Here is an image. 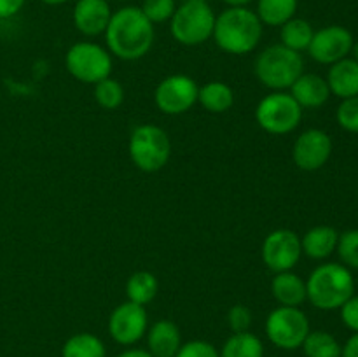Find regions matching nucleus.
I'll return each instance as SVG.
<instances>
[{
  "label": "nucleus",
  "instance_id": "obj_1",
  "mask_svg": "<svg viewBox=\"0 0 358 357\" xmlns=\"http://www.w3.org/2000/svg\"><path fill=\"white\" fill-rule=\"evenodd\" d=\"M103 35L112 56L124 62H136L150 52L156 31L140 7L126 6L112 13Z\"/></svg>",
  "mask_w": 358,
  "mask_h": 357
},
{
  "label": "nucleus",
  "instance_id": "obj_2",
  "mask_svg": "<svg viewBox=\"0 0 358 357\" xmlns=\"http://www.w3.org/2000/svg\"><path fill=\"white\" fill-rule=\"evenodd\" d=\"M264 24L248 7H226L215 18L212 38L227 55L245 56L255 51L262 41Z\"/></svg>",
  "mask_w": 358,
  "mask_h": 357
},
{
  "label": "nucleus",
  "instance_id": "obj_3",
  "mask_svg": "<svg viewBox=\"0 0 358 357\" xmlns=\"http://www.w3.org/2000/svg\"><path fill=\"white\" fill-rule=\"evenodd\" d=\"M355 294L352 270L343 262H324L306 280V301L318 310H339Z\"/></svg>",
  "mask_w": 358,
  "mask_h": 357
},
{
  "label": "nucleus",
  "instance_id": "obj_4",
  "mask_svg": "<svg viewBox=\"0 0 358 357\" xmlns=\"http://www.w3.org/2000/svg\"><path fill=\"white\" fill-rule=\"evenodd\" d=\"M254 72L268 90L287 91L304 74L303 55L283 44L268 46L255 58Z\"/></svg>",
  "mask_w": 358,
  "mask_h": 357
},
{
  "label": "nucleus",
  "instance_id": "obj_5",
  "mask_svg": "<svg viewBox=\"0 0 358 357\" xmlns=\"http://www.w3.org/2000/svg\"><path fill=\"white\" fill-rule=\"evenodd\" d=\"M128 153L133 164L145 174L163 170L171 156V140L156 125H140L129 135Z\"/></svg>",
  "mask_w": 358,
  "mask_h": 357
},
{
  "label": "nucleus",
  "instance_id": "obj_6",
  "mask_svg": "<svg viewBox=\"0 0 358 357\" xmlns=\"http://www.w3.org/2000/svg\"><path fill=\"white\" fill-rule=\"evenodd\" d=\"M217 14L208 2H187L177 7L170 20V34L178 44L194 48L205 44L213 35Z\"/></svg>",
  "mask_w": 358,
  "mask_h": 357
},
{
  "label": "nucleus",
  "instance_id": "obj_7",
  "mask_svg": "<svg viewBox=\"0 0 358 357\" xmlns=\"http://www.w3.org/2000/svg\"><path fill=\"white\" fill-rule=\"evenodd\" d=\"M65 66L70 76L84 84H96L112 74V55L107 48L91 41L70 46L65 55Z\"/></svg>",
  "mask_w": 358,
  "mask_h": 357
},
{
  "label": "nucleus",
  "instance_id": "obj_8",
  "mask_svg": "<svg viewBox=\"0 0 358 357\" xmlns=\"http://www.w3.org/2000/svg\"><path fill=\"white\" fill-rule=\"evenodd\" d=\"M255 121L269 135H287L301 125L303 108L287 91H271L255 107Z\"/></svg>",
  "mask_w": 358,
  "mask_h": 357
},
{
  "label": "nucleus",
  "instance_id": "obj_9",
  "mask_svg": "<svg viewBox=\"0 0 358 357\" xmlns=\"http://www.w3.org/2000/svg\"><path fill=\"white\" fill-rule=\"evenodd\" d=\"M310 331L308 315L299 307H276L266 318V336L282 350L301 349Z\"/></svg>",
  "mask_w": 358,
  "mask_h": 357
},
{
  "label": "nucleus",
  "instance_id": "obj_10",
  "mask_svg": "<svg viewBox=\"0 0 358 357\" xmlns=\"http://www.w3.org/2000/svg\"><path fill=\"white\" fill-rule=\"evenodd\" d=\"M198 83L191 76L171 74L156 86L154 104L163 114L180 115L198 104Z\"/></svg>",
  "mask_w": 358,
  "mask_h": 357
},
{
  "label": "nucleus",
  "instance_id": "obj_11",
  "mask_svg": "<svg viewBox=\"0 0 358 357\" xmlns=\"http://www.w3.org/2000/svg\"><path fill=\"white\" fill-rule=\"evenodd\" d=\"M261 255L264 265L273 273L290 272L297 266L303 255L301 248V237L292 230L280 227L266 234L262 240Z\"/></svg>",
  "mask_w": 358,
  "mask_h": 357
},
{
  "label": "nucleus",
  "instance_id": "obj_12",
  "mask_svg": "<svg viewBox=\"0 0 358 357\" xmlns=\"http://www.w3.org/2000/svg\"><path fill=\"white\" fill-rule=\"evenodd\" d=\"M107 326L108 335L117 345L131 346L145 336L149 329V315L142 304L124 301L112 310Z\"/></svg>",
  "mask_w": 358,
  "mask_h": 357
},
{
  "label": "nucleus",
  "instance_id": "obj_13",
  "mask_svg": "<svg viewBox=\"0 0 358 357\" xmlns=\"http://www.w3.org/2000/svg\"><path fill=\"white\" fill-rule=\"evenodd\" d=\"M353 42L355 41L348 28L341 27V24H329V27L315 31L308 52L317 63L334 65L339 59L348 58Z\"/></svg>",
  "mask_w": 358,
  "mask_h": 357
},
{
  "label": "nucleus",
  "instance_id": "obj_14",
  "mask_svg": "<svg viewBox=\"0 0 358 357\" xmlns=\"http://www.w3.org/2000/svg\"><path fill=\"white\" fill-rule=\"evenodd\" d=\"M332 154V139L320 128L301 133L292 147V160L299 170L317 172L325 167Z\"/></svg>",
  "mask_w": 358,
  "mask_h": 357
},
{
  "label": "nucleus",
  "instance_id": "obj_15",
  "mask_svg": "<svg viewBox=\"0 0 358 357\" xmlns=\"http://www.w3.org/2000/svg\"><path fill=\"white\" fill-rule=\"evenodd\" d=\"M112 13L108 0H77L72 10L73 27L84 37H98L107 30Z\"/></svg>",
  "mask_w": 358,
  "mask_h": 357
},
{
  "label": "nucleus",
  "instance_id": "obj_16",
  "mask_svg": "<svg viewBox=\"0 0 358 357\" xmlns=\"http://www.w3.org/2000/svg\"><path fill=\"white\" fill-rule=\"evenodd\" d=\"M147 350L154 357H175L182 345V335L173 321L161 318L156 321L145 332Z\"/></svg>",
  "mask_w": 358,
  "mask_h": 357
},
{
  "label": "nucleus",
  "instance_id": "obj_17",
  "mask_svg": "<svg viewBox=\"0 0 358 357\" xmlns=\"http://www.w3.org/2000/svg\"><path fill=\"white\" fill-rule=\"evenodd\" d=\"M290 94L301 105V108H320L331 98L327 80L318 74H303L290 86Z\"/></svg>",
  "mask_w": 358,
  "mask_h": 357
},
{
  "label": "nucleus",
  "instance_id": "obj_18",
  "mask_svg": "<svg viewBox=\"0 0 358 357\" xmlns=\"http://www.w3.org/2000/svg\"><path fill=\"white\" fill-rule=\"evenodd\" d=\"M339 233L332 226H313L304 233L301 238V248L306 258L313 259V261H324V259L331 258L338 248Z\"/></svg>",
  "mask_w": 358,
  "mask_h": 357
},
{
  "label": "nucleus",
  "instance_id": "obj_19",
  "mask_svg": "<svg viewBox=\"0 0 358 357\" xmlns=\"http://www.w3.org/2000/svg\"><path fill=\"white\" fill-rule=\"evenodd\" d=\"M327 84L331 94L338 98H352L358 94V62L353 58H345L331 65L327 74Z\"/></svg>",
  "mask_w": 358,
  "mask_h": 357
},
{
  "label": "nucleus",
  "instance_id": "obj_20",
  "mask_svg": "<svg viewBox=\"0 0 358 357\" xmlns=\"http://www.w3.org/2000/svg\"><path fill=\"white\" fill-rule=\"evenodd\" d=\"M271 294L280 307H301L306 301V282L297 273H275L271 280Z\"/></svg>",
  "mask_w": 358,
  "mask_h": 357
},
{
  "label": "nucleus",
  "instance_id": "obj_21",
  "mask_svg": "<svg viewBox=\"0 0 358 357\" xmlns=\"http://www.w3.org/2000/svg\"><path fill=\"white\" fill-rule=\"evenodd\" d=\"M198 104L212 114H224L234 105V91L222 80H210L199 86Z\"/></svg>",
  "mask_w": 358,
  "mask_h": 357
},
{
  "label": "nucleus",
  "instance_id": "obj_22",
  "mask_svg": "<svg viewBox=\"0 0 358 357\" xmlns=\"http://www.w3.org/2000/svg\"><path fill=\"white\" fill-rule=\"evenodd\" d=\"M255 14L266 27H282L296 18L299 0H255Z\"/></svg>",
  "mask_w": 358,
  "mask_h": 357
},
{
  "label": "nucleus",
  "instance_id": "obj_23",
  "mask_svg": "<svg viewBox=\"0 0 358 357\" xmlns=\"http://www.w3.org/2000/svg\"><path fill=\"white\" fill-rule=\"evenodd\" d=\"M219 354L220 357H264V345L254 332H233Z\"/></svg>",
  "mask_w": 358,
  "mask_h": 357
},
{
  "label": "nucleus",
  "instance_id": "obj_24",
  "mask_svg": "<svg viewBox=\"0 0 358 357\" xmlns=\"http://www.w3.org/2000/svg\"><path fill=\"white\" fill-rule=\"evenodd\" d=\"M313 34L315 30L310 21L303 18H292L280 27V44L297 52L308 51Z\"/></svg>",
  "mask_w": 358,
  "mask_h": 357
},
{
  "label": "nucleus",
  "instance_id": "obj_25",
  "mask_svg": "<svg viewBox=\"0 0 358 357\" xmlns=\"http://www.w3.org/2000/svg\"><path fill=\"white\" fill-rule=\"evenodd\" d=\"M157 290H159V282H157L156 275L145 270H140L135 272L126 282V296L128 301L136 304H149L150 301H154V298L157 296Z\"/></svg>",
  "mask_w": 358,
  "mask_h": 357
},
{
  "label": "nucleus",
  "instance_id": "obj_26",
  "mask_svg": "<svg viewBox=\"0 0 358 357\" xmlns=\"http://www.w3.org/2000/svg\"><path fill=\"white\" fill-rule=\"evenodd\" d=\"M62 357H107V349L93 332H77L63 343Z\"/></svg>",
  "mask_w": 358,
  "mask_h": 357
},
{
  "label": "nucleus",
  "instance_id": "obj_27",
  "mask_svg": "<svg viewBox=\"0 0 358 357\" xmlns=\"http://www.w3.org/2000/svg\"><path fill=\"white\" fill-rule=\"evenodd\" d=\"M301 349L306 357H341L343 352L338 338L327 331H310Z\"/></svg>",
  "mask_w": 358,
  "mask_h": 357
},
{
  "label": "nucleus",
  "instance_id": "obj_28",
  "mask_svg": "<svg viewBox=\"0 0 358 357\" xmlns=\"http://www.w3.org/2000/svg\"><path fill=\"white\" fill-rule=\"evenodd\" d=\"M93 94L94 102L105 111H115L124 102V88L114 77H107V79L94 84Z\"/></svg>",
  "mask_w": 358,
  "mask_h": 357
},
{
  "label": "nucleus",
  "instance_id": "obj_29",
  "mask_svg": "<svg viewBox=\"0 0 358 357\" xmlns=\"http://www.w3.org/2000/svg\"><path fill=\"white\" fill-rule=\"evenodd\" d=\"M177 0H143L140 9L152 24L170 23L171 16L177 10Z\"/></svg>",
  "mask_w": 358,
  "mask_h": 357
},
{
  "label": "nucleus",
  "instance_id": "obj_30",
  "mask_svg": "<svg viewBox=\"0 0 358 357\" xmlns=\"http://www.w3.org/2000/svg\"><path fill=\"white\" fill-rule=\"evenodd\" d=\"M336 252L346 268L358 270V230H348L339 234Z\"/></svg>",
  "mask_w": 358,
  "mask_h": 357
},
{
  "label": "nucleus",
  "instance_id": "obj_31",
  "mask_svg": "<svg viewBox=\"0 0 358 357\" xmlns=\"http://www.w3.org/2000/svg\"><path fill=\"white\" fill-rule=\"evenodd\" d=\"M336 119L343 130L350 133H358V94L352 98H345L339 104Z\"/></svg>",
  "mask_w": 358,
  "mask_h": 357
},
{
  "label": "nucleus",
  "instance_id": "obj_32",
  "mask_svg": "<svg viewBox=\"0 0 358 357\" xmlns=\"http://www.w3.org/2000/svg\"><path fill=\"white\" fill-rule=\"evenodd\" d=\"M175 357H220V354L213 343L205 340H191L182 343Z\"/></svg>",
  "mask_w": 358,
  "mask_h": 357
},
{
  "label": "nucleus",
  "instance_id": "obj_33",
  "mask_svg": "<svg viewBox=\"0 0 358 357\" xmlns=\"http://www.w3.org/2000/svg\"><path fill=\"white\" fill-rule=\"evenodd\" d=\"M227 326L233 332L250 331L252 312L245 304H233L227 312Z\"/></svg>",
  "mask_w": 358,
  "mask_h": 357
},
{
  "label": "nucleus",
  "instance_id": "obj_34",
  "mask_svg": "<svg viewBox=\"0 0 358 357\" xmlns=\"http://www.w3.org/2000/svg\"><path fill=\"white\" fill-rule=\"evenodd\" d=\"M339 312H341L343 324H345L350 331L358 332V296L353 294V296L339 308Z\"/></svg>",
  "mask_w": 358,
  "mask_h": 357
},
{
  "label": "nucleus",
  "instance_id": "obj_35",
  "mask_svg": "<svg viewBox=\"0 0 358 357\" xmlns=\"http://www.w3.org/2000/svg\"><path fill=\"white\" fill-rule=\"evenodd\" d=\"M27 0H0V20H9L16 16L24 7Z\"/></svg>",
  "mask_w": 358,
  "mask_h": 357
},
{
  "label": "nucleus",
  "instance_id": "obj_36",
  "mask_svg": "<svg viewBox=\"0 0 358 357\" xmlns=\"http://www.w3.org/2000/svg\"><path fill=\"white\" fill-rule=\"evenodd\" d=\"M341 357H358V332H353L343 345Z\"/></svg>",
  "mask_w": 358,
  "mask_h": 357
},
{
  "label": "nucleus",
  "instance_id": "obj_37",
  "mask_svg": "<svg viewBox=\"0 0 358 357\" xmlns=\"http://www.w3.org/2000/svg\"><path fill=\"white\" fill-rule=\"evenodd\" d=\"M115 357H154V356L147 349H135V346H131V349L122 350V352L117 354Z\"/></svg>",
  "mask_w": 358,
  "mask_h": 357
},
{
  "label": "nucleus",
  "instance_id": "obj_38",
  "mask_svg": "<svg viewBox=\"0 0 358 357\" xmlns=\"http://www.w3.org/2000/svg\"><path fill=\"white\" fill-rule=\"evenodd\" d=\"M227 7H248V4L255 2V0H222Z\"/></svg>",
  "mask_w": 358,
  "mask_h": 357
},
{
  "label": "nucleus",
  "instance_id": "obj_39",
  "mask_svg": "<svg viewBox=\"0 0 358 357\" xmlns=\"http://www.w3.org/2000/svg\"><path fill=\"white\" fill-rule=\"evenodd\" d=\"M42 4H45V6H52V7H56V6H63V4H66V2H70V0H41Z\"/></svg>",
  "mask_w": 358,
  "mask_h": 357
},
{
  "label": "nucleus",
  "instance_id": "obj_40",
  "mask_svg": "<svg viewBox=\"0 0 358 357\" xmlns=\"http://www.w3.org/2000/svg\"><path fill=\"white\" fill-rule=\"evenodd\" d=\"M350 55H352L353 59H357L358 62V41L353 42V48H352V52H350Z\"/></svg>",
  "mask_w": 358,
  "mask_h": 357
},
{
  "label": "nucleus",
  "instance_id": "obj_41",
  "mask_svg": "<svg viewBox=\"0 0 358 357\" xmlns=\"http://www.w3.org/2000/svg\"><path fill=\"white\" fill-rule=\"evenodd\" d=\"M187 2H206V0H187Z\"/></svg>",
  "mask_w": 358,
  "mask_h": 357
},
{
  "label": "nucleus",
  "instance_id": "obj_42",
  "mask_svg": "<svg viewBox=\"0 0 358 357\" xmlns=\"http://www.w3.org/2000/svg\"><path fill=\"white\" fill-rule=\"evenodd\" d=\"M114 2H128V0H114Z\"/></svg>",
  "mask_w": 358,
  "mask_h": 357
}]
</instances>
